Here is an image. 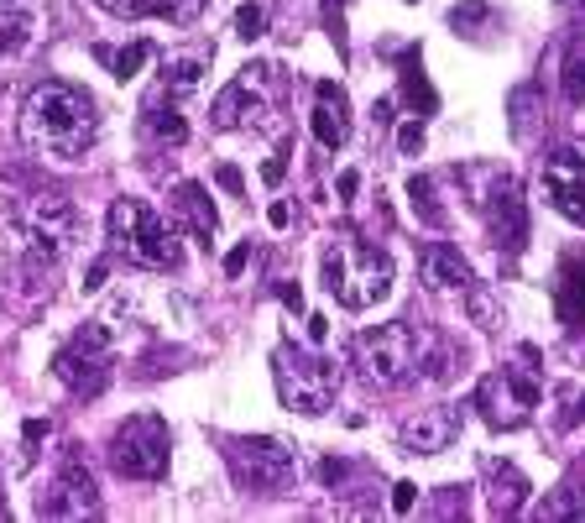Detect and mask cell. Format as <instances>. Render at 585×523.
Instances as JSON below:
<instances>
[{
    "label": "cell",
    "mask_w": 585,
    "mask_h": 523,
    "mask_svg": "<svg viewBox=\"0 0 585 523\" xmlns=\"http://www.w3.org/2000/svg\"><path fill=\"white\" fill-rule=\"evenodd\" d=\"M559 320L565 325H585V246L580 252H565V262H559Z\"/></svg>",
    "instance_id": "obj_19"
},
{
    "label": "cell",
    "mask_w": 585,
    "mask_h": 523,
    "mask_svg": "<svg viewBox=\"0 0 585 523\" xmlns=\"http://www.w3.org/2000/svg\"><path fill=\"white\" fill-rule=\"evenodd\" d=\"M356 189H361V173L345 168V173H340V199H356Z\"/></svg>",
    "instance_id": "obj_38"
},
{
    "label": "cell",
    "mask_w": 585,
    "mask_h": 523,
    "mask_svg": "<svg viewBox=\"0 0 585 523\" xmlns=\"http://www.w3.org/2000/svg\"><path fill=\"white\" fill-rule=\"evenodd\" d=\"M53 377L79 398H100L110 382V330L105 325H84L68 346L53 356Z\"/></svg>",
    "instance_id": "obj_10"
},
{
    "label": "cell",
    "mask_w": 585,
    "mask_h": 523,
    "mask_svg": "<svg viewBox=\"0 0 585 523\" xmlns=\"http://www.w3.org/2000/svg\"><path fill=\"white\" fill-rule=\"evenodd\" d=\"M283 304H288V309H303V293H298V283H283Z\"/></svg>",
    "instance_id": "obj_43"
},
{
    "label": "cell",
    "mask_w": 585,
    "mask_h": 523,
    "mask_svg": "<svg viewBox=\"0 0 585 523\" xmlns=\"http://www.w3.org/2000/svg\"><path fill=\"white\" fill-rule=\"evenodd\" d=\"M403 95H408L413 105L434 110V89H429V79H424V63H418V53H403Z\"/></svg>",
    "instance_id": "obj_24"
},
{
    "label": "cell",
    "mask_w": 585,
    "mask_h": 523,
    "mask_svg": "<svg viewBox=\"0 0 585 523\" xmlns=\"http://www.w3.org/2000/svg\"><path fill=\"white\" fill-rule=\"evenodd\" d=\"M173 215L189 225L199 241H215V231H220V215H215V204H209V189L194 184V178H183V184L173 189Z\"/></svg>",
    "instance_id": "obj_18"
},
{
    "label": "cell",
    "mask_w": 585,
    "mask_h": 523,
    "mask_svg": "<svg viewBox=\"0 0 585 523\" xmlns=\"http://www.w3.org/2000/svg\"><path fill=\"white\" fill-rule=\"evenodd\" d=\"M215 184H220L225 194H241V189H246V178H241V168H230V163H220V168H215Z\"/></svg>",
    "instance_id": "obj_33"
},
{
    "label": "cell",
    "mask_w": 585,
    "mask_h": 523,
    "mask_svg": "<svg viewBox=\"0 0 585 523\" xmlns=\"http://www.w3.org/2000/svg\"><path fill=\"white\" fill-rule=\"evenodd\" d=\"M397 152H403V157L424 152V126H418V121H408L403 131H397Z\"/></svg>",
    "instance_id": "obj_30"
},
{
    "label": "cell",
    "mask_w": 585,
    "mask_h": 523,
    "mask_svg": "<svg viewBox=\"0 0 585 523\" xmlns=\"http://www.w3.org/2000/svg\"><path fill=\"white\" fill-rule=\"evenodd\" d=\"M309 335H314V346H324V340H330V320H324V314H309Z\"/></svg>",
    "instance_id": "obj_39"
},
{
    "label": "cell",
    "mask_w": 585,
    "mask_h": 523,
    "mask_svg": "<svg viewBox=\"0 0 585 523\" xmlns=\"http://www.w3.org/2000/svg\"><path fill=\"white\" fill-rule=\"evenodd\" d=\"M528 476L512 466V461H497L491 456L486 461V508L497 513V518H512V513H523V503H528Z\"/></svg>",
    "instance_id": "obj_16"
},
{
    "label": "cell",
    "mask_w": 585,
    "mask_h": 523,
    "mask_svg": "<svg viewBox=\"0 0 585 523\" xmlns=\"http://www.w3.org/2000/svg\"><path fill=\"white\" fill-rule=\"evenodd\" d=\"M559 84H565V100L570 105H585V42L565 58V79H559Z\"/></svg>",
    "instance_id": "obj_27"
},
{
    "label": "cell",
    "mask_w": 585,
    "mask_h": 523,
    "mask_svg": "<svg viewBox=\"0 0 585 523\" xmlns=\"http://www.w3.org/2000/svg\"><path fill=\"white\" fill-rule=\"evenodd\" d=\"M533 403H538V382H528L512 367L481 377V388H476V408L486 414V424H497V429H518L533 414Z\"/></svg>",
    "instance_id": "obj_12"
},
{
    "label": "cell",
    "mask_w": 585,
    "mask_h": 523,
    "mask_svg": "<svg viewBox=\"0 0 585 523\" xmlns=\"http://www.w3.org/2000/svg\"><path fill=\"white\" fill-rule=\"evenodd\" d=\"M460 440V408L455 403H434V408H418L413 419L397 424V445L408 456H439Z\"/></svg>",
    "instance_id": "obj_14"
},
{
    "label": "cell",
    "mask_w": 585,
    "mask_h": 523,
    "mask_svg": "<svg viewBox=\"0 0 585 523\" xmlns=\"http://www.w3.org/2000/svg\"><path fill=\"white\" fill-rule=\"evenodd\" d=\"M580 414H585V398H580Z\"/></svg>",
    "instance_id": "obj_47"
},
{
    "label": "cell",
    "mask_w": 585,
    "mask_h": 523,
    "mask_svg": "<svg viewBox=\"0 0 585 523\" xmlns=\"http://www.w3.org/2000/svg\"><path fill=\"white\" fill-rule=\"evenodd\" d=\"M21 142L32 152L53 157V163H84L89 147L100 142V116L95 100L74 84H37L27 105H21Z\"/></svg>",
    "instance_id": "obj_1"
},
{
    "label": "cell",
    "mask_w": 585,
    "mask_h": 523,
    "mask_svg": "<svg viewBox=\"0 0 585 523\" xmlns=\"http://www.w3.org/2000/svg\"><path fill=\"white\" fill-rule=\"evenodd\" d=\"M288 220H293V210H288V204H283V199H277V204H272V210H267V225H272V231H283V225H288Z\"/></svg>",
    "instance_id": "obj_37"
},
{
    "label": "cell",
    "mask_w": 585,
    "mask_h": 523,
    "mask_svg": "<svg viewBox=\"0 0 585 523\" xmlns=\"http://www.w3.org/2000/svg\"><path fill=\"white\" fill-rule=\"evenodd\" d=\"M246 262H251V241H241L236 252H225V278H241Z\"/></svg>",
    "instance_id": "obj_34"
},
{
    "label": "cell",
    "mask_w": 585,
    "mask_h": 523,
    "mask_svg": "<svg viewBox=\"0 0 585 523\" xmlns=\"http://www.w3.org/2000/svg\"><path fill=\"white\" fill-rule=\"evenodd\" d=\"M0 518H6V503H0Z\"/></svg>",
    "instance_id": "obj_46"
},
{
    "label": "cell",
    "mask_w": 585,
    "mask_h": 523,
    "mask_svg": "<svg viewBox=\"0 0 585 523\" xmlns=\"http://www.w3.org/2000/svg\"><path fill=\"white\" fill-rule=\"evenodd\" d=\"M209 63H215V48L168 53L162 58V89H168V95H189V89H199V79L209 74Z\"/></svg>",
    "instance_id": "obj_20"
},
{
    "label": "cell",
    "mask_w": 585,
    "mask_h": 523,
    "mask_svg": "<svg viewBox=\"0 0 585 523\" xmlns=\"http://www.w3.org/2000/svg\"><path fill=\"white\" fill-rule=\"evenodd\" d=\"M283 173H288L283 157H272V163H262V178H267V184H283Z\"/></svg>",
    "instance_id": "obj_40"
},
{
    "label": "cell",
    "mask_w": 585,
    "mask_h": 523,
    "mask_svg": "<svg viewBox=\"0 0 585 523\" xmlns=\"http://www.w3.org/2000/svg\"><path fill=\"white\" fill-rule=\"evenodd\" d=\"M95 513H100V487L89 476L84 456L68 445L48 492H37V518H95Z\"/></svg>",
    "instance_id": "obj_11"
},
{
    "label": "cell",
    "mask_w": 585,
    "mask_h": 523,
    "mask_svg": "<svg viewBox=\"0 0 585 523\" xmlns=\"http://www.w3.org/2000/svg\"><path fill=\"white\" fill-rule=\"evenodd\" d=\"M95 6H105L110 16H142L147 0H95Z\"/></svg>",
    "instance_id": "obj_35"
},
{
    "label": "cell",
    "mask_w": 585,
    "mask_h": 523,
    "mask_svg": "<svg viewBox=\"0 0 585 523\" xmlns=\"http://www.w3.org/2000/svg\"><path fill=\"white\" fill-rule=\"evenodd\" d=\"M544 199L565 220L585 225V152L580 147H554L544 163Z\"/></svg>",
    "instance_id": "obj_13"
},
{
    "label": "cell",
    "mask_w": 585,
    "mask_h": 523,
    "mask_svg": "<svg viewBox=\"0 0 585 523\" xmlns=\"http://www.w3.org/2000/svg\"><path fill=\"white\" fill-rule=\"evenodd\" d=\"M21 231H27V262H21V272H27L32 283H42V278H53L58 257L68 252V241H74L79 215L63 194H37V199H27V210H21Z\"/></svg>",
    "instance_id": "obj_6"
},
{
    "label": "cell",
    "mask_w": 585,
    "mask_h": 523,
    "mask_svg": "<svg viewBox=\"0 0 585 523\" xmlns=\"http://www.w3.org/2000/svg\"><path fill=\"white\" fill-rule=\"evenodd\" d=\"M465 184H471V204L486 215L497 246L518 252L523 236H528V215H523V199H518L512 173H502V168H465Z\"/></svg>",
    "instance_id": "obj_8"
},
{
    "label": "cell",
    "mask_w": 585,
    "mask_h": 523,
    "mask_svg": "<svg viewBox=\"0 0 585 523\" xmlns=\"http://www.w3.org/2000/svg\"><path fill=\"white\" fill-rule=\"evenodd\" d=\"M418 356H424V335H418L408 320L392 325H371L356 340V367L366 388H403V382L418 372Z\"/></svg>",
    "instance_id": "obj_5"
},
{
    "label": "cell",
    "mask_w": 585,
    "mask_h": 523,
    "mask_svg": "<svg viewBox=\"0 0 585 523\" xmlns=\"http://www.w3.org/2000/svg\"><path fill=\"white\" fill-rule=\"evenodd\" d=\"M335 6H345V0H324V16H330V11H335Z\"/></svg>",
    "instance_id": "obj_44"
},
{
    "label": "cell",
    "mask_w": 585,
    "mask_h": 523,
    "mask_svg": "<svg viewBox=\"0 0 585 523\" xmlns=\"http://www.w3.org/2000/svg\"><path fill=\"white\" fill-rule=\"evenodd\" d=\"M418 272H424V283L429 288H471L476 283V272H471V262H465L450 241H429L424 252H418Z\"/></svg>",
    "instance_id": "obj_17"
},
{
    "label": "cell",
    "mask_w": 585,
    "mask_h": 523,
    "mask_svg": "<svg viewBox=\"0 0 585 523\" xmlns=\"http://www.w3.org/2000/svg\"><path fill=\"white\" fill-rule=\"evenodd\" d=\"M21 435H27V445L48 440V419H27V429H21Z\"/></svg>",
    "instance_id": "obj_41"
},
{
    "label": "cell",
    "mask_w": 585,
    "mask_h": 523,
    "mask_svg": "<svg viewBox=\"0 0 585 523\" xmlns=\"http://www.w3.org/2000/svg\"><path fill=\"white\" fill-rule=\"evenodd\" d=\"M471 314H476V325H486V330L502 325V320H497V304H491L486 293H471Z\"/></svg>",
    "instance_id": "obj_32"
},
{
    "label": "cell",
    "mask_w": 585,
    "mask_h": 523,
    "mask_svg": "<svg viewBox=\"0 0 585 523\" xmlns=\"http://www.w3.org/2000/svg\"><path fill=\"white\" fill-rule=\"evenodd\" d=\"M356 471H361L356 461H340V456H330L319 466V476H324V487H330V492H350V476H356Z\"/></svg>",
    "instance_id": "obj_28"
},
{
    "label": "cell",
    "mask_w": 585,
    "mask_h": 523,
    "mask_svg": "<svg viewBox=\"0 0 585 523\" xmlns=\"http://www.w3.org/2000/svg\"><path fill=\"white\" fill-rule=\"evenodd\" d=\"M538 523H554V518H580L585 523V492H575V482H565V487H554L544 503H538V513H533Z\"/></svg>",
    "instance_id": "obj_21"
},
{
    "label": "cell",
    "mask_w": 585,
    "mask_h": 523,
    "mask_svg": "<svg viewBox=\"0 0 585 523\" xmlns=\"http://www.w3.org/2000/svg\"><path fill=\"white\" fill-rule=\"evenodd\" d=\"M371 121L387 126V121H392V100H377V105H371Z\"/></svg>",
    "instance_id": "obj_42"
},
{
    "label": "cell",
    "mask_w": 585,
    "mask_h": 523,
    "mask_svg": "<svg viewBox=\"0 0 585 523\" xmlns=\"http://www.w3.org/2000/svg\"><path fill=\"white\" fill-rule=\"evenodd\" d=\"M309 126H314V142H319L324 152H340V147L350 142V100H345L340 84L324 79V84L314 89V116H309Z\"/></svg>",
    "instance_id": "obj_15"
},
{
    "label": "cell",
    "mask_w": 585,
    "mask_h": 523,
    "mask_svg": "<svg viewBox=\"0 0 585 523\" xmlns=\"http://www.w3.org/2000/svg\"><path fill=\"white\" fill-rule=\"evenodd\" d=\"M408 199H413V215L439 231V225H444V210H439V199H434V184H429V178H418V173H413V178H408Z\"/></svg>",
    "instance_id": "obj_23"
},
{
    "label": "cell",
    "mask_w": 585,
    "mask_h": 523,
    "mask_svg": "<svg viewBox=\"0 0 585 523\" xmlns=\"http://www.w3.org/2000/svg\"><path fill=\"white\" fill-rule=\"evenodd\" d=\"M105 231H110V252L115 257H126V262H136V267H178L183 262V252H178V241H173V231H168V220H162L147 199H131V194H121L110 204V220H105Z\"/></svg>",
    "instance_id": "obj_3"
},
{
    "label": "cell",
    "mask_w": 585,
    "mask_h": 523,
    "mask_svg": "<svg viewBox=\"0 0 585 523\" xmlns=\"http://www.w3.org/2000/svg\"><path fill=\"white\" fill-rule=\"evenodd\" d=\"M225 461L236 471V482L246 492H288L293 476H298V456L283 440H267V435H251V440H225Z\"/></svg>",
    "instance_id": "obj_9"
},
{
    "label": "cell",
    "mask_w": 585,
    "mask_h": 523,
    "mask_svg": "<svg viewBox=\"0 0 585 523\" xmlns=\"http://www.w3.org/2000/svg\"><path fill=\"white\" fill-rule=\"evenodd\" d=\"M95 58H100V63H110V74L126 84V79H136V68H142V63L152 58V42H131V48H121V53L95 48Z\"/></svg>",
    "instance_id": "obj_22"
},
{
    "label": "cell",
    "mask_w": 585,
    "mask_h": 523,
    "mask_svg": "<svg viewBox=\"0 0 585 523\" xmlns=\"http://www.w3.org/2000/svg\"><path fill=\"white\" fill-rule=\"evenodd\" d=\"M147 131H152V136H162V142H173V147L183 142V136H189V126H183V116H178V110H173V105L162 110L157 100L147 105Z\"/></svg>",
    "instance_id": "obj_25"
},
{
    "label": "cell",
    "mask_w": 585,
    "mask_h": 523,
    "mask_svg": "<svg viewBox=\"0 0 585 523\" xmlns=\"http://www.w3.org/2000/svg\"><path fill=\"white\" fill-rule=\"evenodd\" d=\"M147 11L152 16H168L173 27H189V21H199L204 0H147Z\"/></svg>",
    "instance_id": "obj_26"
},
{
    "label": "cell",
    "mask_w": 585,
    "mask_h": 523,
    "mask_svg": "<svg viewBox=\"0 0 585 523\" xmlns=\"http://www.w3.org/2000/svg\"><path fill=\"white\" fill-rule=\"evenodd\" d=\"M105 283H110V262H89V272H84V288H89V293H100Z\"/></svg>",
    "instance_id": "obj_36"
},
{
    "label": "cell",
    "mask_w": 585,
    "mask_h": 523,
    "mask_svg": "<svg viewBox=\"0 0 585 523\" xmlns=\"http://www.w3.org/2000/svg\"><path fill=\"white\" fill-rule=\"evenodd\" d=\"M262 32H267V11H262V6H241V11H236V37L256 42Z\"/></svg>",
    "instance_id": "obj_29"
},
{
    "label": "cell",
    "mask_w": 585,
    "mask_h": 523,
    "mask_svg": "<svg viewBox=\"0 0 585 523\" xmlns=\"http://www.w3.org/2000/svg\"><path fill=\"white\" fill-rule=\"evenodd\" d=\"M110 466L131 476V482H157L168 476V456H173V435L157 414H131L126 424H115V435L105 445Z\"/></svg>",
    "instance_id": "obj_7"
},
{
    "label": "cell",
    "mask_w": 585,
    "mask_h": 523,
    "mask_svg": "<svg viewBox=\"0 0 585 523\" xmlns=\"http://www.w3.org/2000/svg\"><path fill=\"white\" fill-rule=\"evenodd\" d=\"M319 278H324V288H330V299L340 309L361 314V309H371L377 299H387V293H392V257L382 252V246L340 236V241L324 246Z\"/></svg>",
    "instance_id": "obj_2"
},
{
    "label": "cell",
    "mask_w": 585,
    "mask_h": 523,
    "mask_svg": "<svg viewBox=\"0 0 585 523\" xmlns=\"http://www.w3.org/2000/svg\"><path fill=\"white\" fill-rule=\"evenodd\" d=\"M413 503H418V487H413V482H397V487H392V513H397V518H408V513H413Z\"/></svg>",
    "instance_id": "obj_31"
},
{
    "label": "cell",
    "mask_w": 585,
    "mask_h": 523,
    "mask_svg": "<svg viewBox=\"0 0 585 523\" xmlns=\"http://www.w3.org/2000/svg\"><path fill=\"white\" fill-rule=\"evenodd\" d=\"M272 372H277V398H283L293 414L319 419V414H330V408H335L340 367H335L330 356H314V351H303V346H277Z\"/></svg>",
    "instance_id": "obj_4"
},
{
    "label": "cell",
    "mask_w": 585,
    "mask_h": 523,
    "mask_svg": "<svg viewBox=\"0 0 585 523\" xmlns=\"http://www.w3.org/2000/svg\"><path fill=\"white\" fill-rule=\"evenodd\" d=\"M565 6H580V0H565Z\"/></svg>",
    "instance_id": "obj_45"
}]
</instances>
